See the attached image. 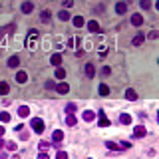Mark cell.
Returning a JSON list of instances; mask_svg holds the SVG:
<instances>
[{
	"label": "cell",
	"instance_id": "1",
	"mask_svg": "<svg viewBox=\"0 0 159 159\" xmlns=\"http://www.w3.org/2000/svg\"><path fill=\"white\" fill-rule=\"evenodd\" d=\"M30 127H32L34 133H42V131H44V121L40 119V117H34V119H32V126H30Z\"/></svg>",
	"mask_w": 159,
	"mask_h": 159
},
{
	"label": "cell",
	"instance_id": "2",
	"mask_svg": "<svg viewBox=\"0 0 159 159\" xmlns=\"http://www.w3.org/2000/svg\"><path fill=\"white\" fill-rule=\"evenodd\" d=\"M129 2H131V0L117 2V4H116V12H117V14H126V12H127V6H129Z\"/></svg>",
	"mask_w": 159,
	"mask_h": 159
},
{
	"label": "cell",
	"instance_id": "3",
	"mask_svg": "<svg viewBox=\"0 0 159 159\" xmlns=\"http://www.w3.org/2000/svg\"><path fill=\"white\" fill-rule=\"evenodd\" d=\"M54 87H56V92H58V94H60V96H64V94H68V92H70V86H68V84H66V82H62V84H58V86H54Z\"/></svg>",
	"mask_w": 159,
	"mask_h": 159
},
{
	"label": "cell",
	"instance_id": "4",
	"mask_svg": "<svg viewBox=\"0 0 159 159\" xmlns=\"http://www.w3.org/2000/svg\"><path fill=\"white\" fill-rule=\"evenodd\" d=\"M86 76H87V78H94V76H96V66H94L92 62L86 64Z\"/></svg>",
	"mask_w": 159,
	"mask_h": 159
},
{
	"label": "cell",
	"instance_id": "5",
	"mask_svg": "<svg viewBox=\"0 0 159 159\" xmlns=\"http://www.w3.org/2000/svg\"><path fill=\"white\" fill-rule=\"evenodd\" d=\"M52 139H54V143H60V141H64V131L62 129H56L52 133Z\"/></svg>",
	"mask_w": 159,
	"mask_h": 159
},
{
	"label": "cell",
	"instance_id": "6",
	"mask_svg": "<svg viewBox=\"0 0 159 159\" xmlns=\"http://www.w3.org/2000/svg\"><path fill=\"white\" fill-rule=\"evenodd\" d=\"M145 127L143 126H135V129H133V137H145Z\"/></svg>",
	"mask_w": 159,
	"mask_h": 159
},
{
	"label": "cell",
	"instance_id": "7",
	"mask_svg": "<svg viewBox=\"0 0 159 159\" xmlns=\"http://www.w3.org/2000/svg\"><path fill=\"white\" fill-rule=\"evenodd\" d=\"M143 40H145V34L143 32H139V34H135V38H133V46H141V44H143Z\"/></svg>",
	"mask_w": 159,
	"mask_h": 159
},
{
	"label": "cell",
	"instance_id": "8",
	"mask_svg": "<svg viewBox=\"0 0 159 159\" xmlns=\"http://www.w3.org/2000/svg\"><path fill=\"white\" fill-rule=\"evenodd\" d=\"M82 117H84V121H94V119H96V113H94L92 110H86L82 113Z\"/></svg>",
	"mask_w": 159,
	"mask_h": 159
},
{
	"label": "cell",
	"instance_id": "9",
	"mask_svg": "<svg viewBox=\"0 0 159 159\" xmlns=\"http://www.w3.org/2000/svg\"><path fill=\"white\" fill-rule=\"evenodd\" d=\"M50 62H52V66H62V54H54L52 58H50Z\"/></svg>",
	"mask_w": 159,
	"mask_h": 159
},
{
	"label": "cell",
	"instance_id": "10",
	"mask_svg": "<svg viewBox=\"0 0 159 159\" xmlns=\"http://www.w3.org/2000/svg\"><path fill=\"white\" fill-rule=\"evenodd\" d=\"M131 24H133V26H141V24H143V16H141V14H133V16H131Z\"/></svg>",
	"mask_w": 159,
	"mask_h": 159
},
{
	"label": "cell",
	"instance_id": "11",
	"mask_svg": "<svg viewBox=\"0 0 159 159\" xmlns=\"http://www.w3.org/2000/svg\"><path fill=\"white\" fill-rule=\"evenodd\" d=\"M16 82H18V84H26V82H28V74H26V72H18V74H16Z\"/></svg>",
	"mask_w": 159,
	"mask_h": 159
},
{
	"label": "cell",
	"instance_id": "12",
	"mask_svg": "<svg viewBox=\"0 0 159 159\" xmlns=\"http://www.w3.org/2000/svg\"><path fill=\"white\" fill-rule=\"evenodd\" d=\"M18 116L20 117H28L30 116V107L28 106H20L18 107Z\"/></svg>",
	"mask_w": 159,
	"mask_h": 159
},
{
	"label": "cell",
	"instance_id": "13",
	"mask_svg": "<svg viewBox=\"0 0 159 159\" xmlns=\"http://www.w3.org/2000/svg\"><path fill=\"white\" fill-rule=\"evenodd\" d=\"M87 30H90V32H100V24H97L96 20H90V22H87Z\"/></svg>",
	"mask_w": 159,
	"mask_h": 159
},
{
	"label": "cell",
	"instance_id": "14",
	"mask_svg": "<svg viewBox=\"0 0 159 159\" xmlns=\"http://www.w3.org/2000/svg\"><path fill=\"white\" fill-rule=\"evenodd\" d=\"M32 10H34V4H32V2H24V4H22V14H30Z\"/></svg>",
	"mask_w": 159,
	"mask_h": 159
},
{
	"label": "cell",
	"instance_id": "15",
	"mask_svg": "<svg viewBox=\"0 0 159 159\" xmlns=\"http://www.w3.org/2000/svg\"><path fill=\"white\" fill-rule=\"evenodd\" d=\"M72 22H74V26H76V28H82V26L86 24L82 16H74V18H72Z\"/></svg>",
	"mask_w": 159,
	"mask_h": 159
},
{
	"label": "cell",
	"instance_id": "16",
	"mask_svg": "<svg viewBox=\"0 0 159 159\" xmlns=\"http://www.w3.org/2000/svg\"><path fill=\"white\" fill-rule=\"evenodd\" d=\"M56 80H66V70L64 68H56Z\"/></svg>",
	"mask_w": 159,
	"mask_h": 159
},
{
	"label": "cell",
	"instance_id": "17",
	"mask_svg": "<svg viewBox=\"0 0 159 159\" xmlns=\"http://www.w3.org/2000/svg\"><path fill=\"white\" fill-rule=\"evenodd\" d=\"M119 121L123 123V126H129V123H131V116H129V113H121Z\"/></svg>",
	"mask_w": 159,
	"mask_h": 159
},
{
	"label": "cell",
	"instance_id": "18",
	"mask_svg": "<svg viewBox=\"0 0 159 159\" xmlns=\"http://www.w3.org/2000/svg\"><path fill=\"white\" fill-rule=\"evenodd\" d=\"M18 64H20V58H18V56H12V58L8 60V68H16Z\"/></svg>",
	"mask_w": 159,
	"mask_h": 159
},
{
	"label": "cell",
	"instance_id": "19",
	"mask_svg": "<svg viewBox=\"0 0 159 159\" xmlns=\"http://www.w3.org/2000/svg\"><path fill=\"white\" fill-rule=\"evenodd\" d=\"M8 90H10V86L6 82H0V96H6L8 94Z\"/></svg>",
	"mask_w": 159,
	"mask_h": 159
},
{
	"label": "cell",
	"instance_id": "20",
	"mask_svg": "<svg viewBox=\"0 0 159 159\" xmlns=\"http://www.w3.org/2000/svg\"><path fill=\"white\" fill-rule=\"evenodd\" d=\"M126 97H127L129 101H135V100H137V94H135V90H127V92H126Z\"/></svg>",
	"mask_w": 159,
	"mask_h": 159
},
{
	"label": "cell",
	"instance_id": "21",
	"mask_svg": "<svg viewBox=\"0 0 159 159\" xmlns=\"http://www.w3.org/2000/svg\"><path fill=\"white\" fill-rule=\"evenodd\" d=\"M78 121H76V117H74V113H68V117H66V126H76Z\"/></svg>",
	"mask_w": 159,
	"mask_h": 159
},
{
	"label": "cell",
	"instance_id": "22",
	"mask_svg": "<svg viewBox=\"0 0 159 159\" xmlns=\"http://www.w3.org/2000/svg\"><path fill=\"white\" fill-rule=\"evenodd\" d=\"M0 121H2V123H8L10 121V113L8 111H0Z\"/></svg>",
	"mask_w": 159,
	"mask_h": 159
},
{
	"label": "cell",
	"instance_id": "23",
	"mask_svg": "<svg viewBox=\"0 0 159 159\" xmlns=\"http://www.w3.org/2000/svg\"><path fill=\"white\" fill-rule=\"evenodd\" d=\"M50 16H52V14H50V10H42V14H40V20H42V22H48Z\"/></svg>",
	"mask_w": 159,
	"mask_h": 159
},
{
	"label": "cell",
	"instance_id": "24",
	"mask_svg": "<svg viewBox=\"0 0 159 159\" xmlns=\"http://www.w3.org/2000/svg\"><path fill=\"white\" fill-rule=\"evenodd\" d=\"M97 126H100V127H110V119H107L106 116H101V117H100V123H97Z\"/></svg>",
	"mask_w": 159,
	"mask_h": 159
},
{
	"label": "cell",
	"instance_id": "25",
	"mask_svg": "<svg viewBox=\"0 0 159 159\" xmlns=\"http://www.w3.org/2000/svg\"><path fill=\"white\" fill-rule=\"evenodd\" d=\"M58 18L62 20V22H66V20H70V14H68L66 10H60V12H58Z\"/></svg>",
	"mask_w": 159,
	"mask_h": 159
},
{
	"label": "cell",
	"instance_id": "26",
	"mask_svg": "<svg viewBox=\"0 0 159 159\" xmlns=\"http://www.w3.org/2000/svg\"><path fill=\"white\" fill-rule=\"evenodd\" d=\"M100 96H110V87H107L106 84H101V86H100Z\"/></svg>",
	"mask_w": 159,
	"mask_h": 159
},
{
	"label": "cell",
	"instance_id": "27",
	"mask_svg": "<svg viewBox=\"0 0 159 159\" xmlns=\"http://www.w3.org/2000/svg\"><path fill=\"white\" fill-rule=\"evenodd\" d=\"M16 145H18V143H14V141H6L4 147H6L8 151H16Z\"/></svg>",
	"mask_w": 159,
	"mask_h": 159
},
{
	"label": "cell",
	"instance_id": "28",
	"mask_svg": "<svg viewBox=\"0 0 159 159\" xmlns=\"http://www.w3.org/2000/svg\"><path fill=\"white\" fill-rule=\"evenodd\" d=\"M139 6H141L143 10H147V8L151 6V2H149V0H139Z\"/></svg>",
	"mask_w": 159,
	"mask_h": 159
},
{
	"label": "cell",
	"instance_id": "29",
	"mask_svg": "<svg viewBox=\"0 0 159 159\" xmlns=\"http://www.w3.org/2000/svg\"><path fill=\"white\" fill-rule=\"evenodd\" d=\"M147 38H151V40H157V38H159V32H157V30H151V32L147 34Z\"/></svg>",
	"mask_w": 159,
	"mask_h": 159
},
{
	"label": "cell",
	"instance_id": "30",
	"mask_svg": "<svg viewBox=\"0 0 159 159\" xmlns=\"http://www.w3.org/2000/svg\"><path fill=\"white\" fill-rule=\"evenodd\" d=\"M76 111V103H68L66 106V113H74Z\"/></svg>",
	"mask_w": 159,
	"mask_h": 159
},
{
	"label": "cell",
	"instance_id": "31",
	"mask_svg": "<svg viewBox=\"0 0 159 159\" xmlns=\"http://www.w3.org/2000/svg\"><path fill=\"white\" fill-rule=\"evenodd\" d=\"M28 38H34V40H36V38H38V30H30V32H28Z\"/></svg>",
	"mask_w": 159,
	"mask_h": 159
},
{
	"label": "cell",
	"instance_id": "32",
	"mask_svg": "<svg viewBox=\"0 0 159 159\" xmlns=\"http://www.w3.org/2000/svg\"><path fill=\"white\" fill-rule=\"evenodd\" d=\"M48 147H50V143H48V141H40V151H46Z\"/></svg>",
	"mask_w": 159,
	"mask_h": 159
},
{
	"label": "cell",
	"instance_id": "33",
	"mask_svg": "<svg viewBox=\"0 0 159 159\" xmlns=\"http://www.w3.org/2000/svg\"><path fill=\"white\" fill-rule=\"evenodd\" d=\"M106 147H107V149H119V147H117V143H113V141H107Z\"/></svg>",
	"mask_w": 159,
	"mask_h": 159
},
{
	"label": "cell",
	"instance_id": "34",
	"mask_svg": "<svg viewBox=\"0 0 159 159\" xmlns=\"http://www.w3.org/2000/svg\"><path fill=\"white\" fill-rule=\"evenodd\" d=\"M54 86H56L54 80H48V82H46V90H54Z\"/></svg>",
	"mask_w": 159,
	"mask_h": 159
},
{
	"label": "cell",
	"instance_id": "35",
	"mask_svg": "<svg viewBox=\"0 0 159 159\" xmlns=\"http://www.w3.org/2000/svg\"><path fill=\"white\" fill-rule=\"evenodd\" d=\"M119 149H129L131 147V143H127V141H121V145H117Z\"/></svg>",
	"mask_w": 159,
	"mask_h": 159
},
{
	"label": "cell",
	"instance_id": "36",
	"mask_svg": "<svg viewBox=\"0 0 159 159\" xmlns=\"http://www.w3.org/2000/svg\"><path fill=\"white\" fill-rule=\"evenodd\" d=\"M56 159H68V153H66V151H58Z\"/></svg>",
	"mask_w": 159,
	"mask_h": 159
},
{
	"label": "cell",
	"instance_id": "37",
	"mask_svg": "<svg viewBox=\"0 0 159 159\" xmlns=\"http://www.w3.org/2000/svg\"><path fill=\"white\" fill-rule=\"evenodd\" d=\"M64 6H66V8H72V6H74V0H66V2H64Z\"/></svg>",
	"mask_w": 159,
	"mask_h": 159
},
{
	"label": "cell",
	"instance_id": "38",
	"mask_svg": "<svg viewBox=\"0 0 159 159\" xmlns=\"http://www.w3.org/2000/svg\"><path fill=\"white\" fill-rule=\"evenodd\" d=\"M38 159H50V157H48V153H46V151H42V153L38 155Z\"/></svg>",
	"mask_w": 159,
	"mask_h": 159
},
{
	"label": "cell",
	"instance_id": "39",
	"mask_svg": "<svg viewBox=\"0 0 159 159\" xmlns=\"http://www.w3.org/2000/svg\"><path fill=\"white\" fill-rule=\"evenodd\" d=\"M110 72H111V70H110V68H107V66L103 68V70H101V74H103V76H110Z\"/></svg>",
	"mask_w": 159,
	"mask_h": 159
},
{
	"label": "cell",
	"instance_id": "40",
	"mask_svg": "<svg viewBox=\"0 0 159 159\" xmlns=\"http://www.w3.org/2000/svg\"><path fill=\"white\" fill-rule=\"evenodd\" d=\"M20 137H22V139H28L30 133H28V131H22V135H20Z\"/></svg>",
	"mask_w": 159,
	"mask_h": 159
},
{
	"label": "cell",
	"instance_id": "41",
	"mask_svg": "<svg viewBox=\"0 0 159 159\" xmlns=\"http://www.w3.org/2000/svg\"><path fill=\"white\" fill-rule=\"evenodd\" d=\"M4 143H6V141L2 139V137H0V149H2V147H4Z\"/></svg>",
	"mask_w": 159,
	"mask_h": 159
},
{
	"label": "cell",
	"instance_id": "42",
	"mask_svg": "<svg viewBox=\"0 0 159 159\" xmlns=\"http://www.w3.org/2000/svg\"><path fill=\"white\" fill-rule=\"evenodd\" d=\"M10 159H22V157H20L18 153H14V155H12V157H10Z\"/></svg>",
	"mask_w": 159,
	"mask_h": 159
},
{
	"label": "cell",
	"instance_id": "43",
	"mask_svg": "<svg viewBox=\"0 0 159 159\" xmlns=\"http://www.w3.org/2000/svg\"><path fill=\"white\" fill-rule=\"evenodd\" d=\"M2 135H4V127H0V137H2Z\"/></svg>",
	"mask_w": 159,
	"mask_h": 159
}]
</instances>
